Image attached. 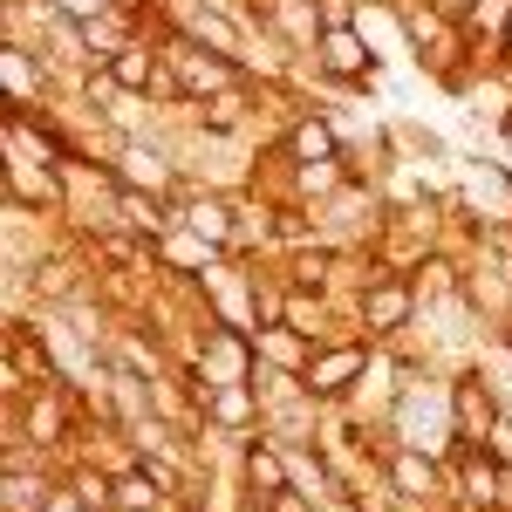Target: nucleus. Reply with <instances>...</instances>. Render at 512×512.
Segmentation results:
<instances>
[{"mask_svg":"<svg viewBox=\"0 0 512 512\" xmlns=\"http://www.w3.org/2000/svg\"><path fill=\"white\" fill-rule=\"evenodd\" d=\"M294 158H301V164H328V158H335V130H328L321 117L294 123Z\"/></svg>","mask_w":512,"mask_h":512,"instance_id":"14","label":"nucleus"},{"mask_svg":"<svg viewBox=\"0 0 512 512\" xmlns=\"http://www.w3.org/2000/svg\"><path fill=\"white\" fill-rule=\"evenodd\" d=\"M62 431H69V410H62L55 396H35V403H28V437H35V444H62Z\"/></svg>","mask_w":512,"mask_h":512,"instance_id":"13","label":"nucleus"},{"mask_svg":"<svg viewBox=\"0 0 512 512\" xmlns=\"http://www.w3.org/2000/svg\"><path fill=\"white\" fill-rule=\"evenodd\" d=\"M362 369H369V349H362V342L328 349V355H315V362H308V390H315V396H342Z\"/></svg>","mask_w":512,"mask_h":512,"instance_id":"3","label":"nucleus"},{"mask_svg":"<svg viewBox=\"0 0 512 512\" xmlns=\"http://www.w3.org/2000/svg\"><path fill=\"white\" fill-rule=\"evenodd\" d=\"M0 506H7V512H41V506H48V478L7 465V499H0Z\"/></svg>","mask_w":512,"mask_h":512,"instance_id":"11","label":"nucleus"},{"mask_svg":"<svg viewBox=\"0 0 512 512\" xmlns=\"http://www.w3.org/2000/svg\"><path fill=\"white\" fill-rule=\"evenodd\" d=\"M267 512H315V506H308V492H294V485H287V492L267 499Z\"/></svg>","mask_w":512,"mask_h":512,"instance_id":"20","label":"nucleus"},{"mask_svg":"<svg viewBox=\"0 0 512 512\" xmlns=\"http://www.w3.org/2000/svg\"><path fill=\"white\" fill-rule=\"evenodd\" d=\"M506 55H512V21H506Z\"/></svg>","mask_w":512,"mask_h":512,"instance_id":"23","label":"nucleus"},{"mask_svg":"<svg viewBox=\"0 0 512 512\" xmlns=\"http://www.w3.org/2000/svg\"><path fill=\"white\" fill-rule=\"evenodd\" d=\"M506 342H512V328H506Z\"/></svg>","mask_w":512,"mask_h":512,"instance_id":"24","label":"nucleus"},{"mask_svg":"<svg viewBox=\"0 0 512 512\" xmlns=\"http://www.w3.org/2000/svg\"><path fill=\"white\" fill-rule=\"evenodd\" d=\"M69 21H96V14H110V0H55Z\"/></svg>","mask_w":512,"mask_h":512,"instance_id":"19","label":"nucleus"},{"mask_svg":"<svg viewBox=\"0 0 512 512\" xmlns=\"http://www.w3.org/2000/svg\"><path fill=\"white\" fill-rule=\"evenodd\" d=\"M451 417H458V437H465V444H485V437H492L499 403L485 390V376H458V383H451Z\"/></svg>","mask_w":512,"mask_h":512,"instance_id":"1","label":"nucleus"},{"mask_svg":"<svg viewBox=\"0 0 512 512\" xmlns=\"http://www.w3.org/2000/svg\"><path fill=\"white\" fill-rule=\"evenodd\" d=\"M171 62L185 69V89H219V82H226V55H198V48H178Z\"/></svg>","mask_w":512,"mask_h":512,"instance_id":"12","label":"nucleus"},{"mask_svg":"<svg viewBox=\"0 0 512 512\" xmlns=\"http://www.w3.org/2000/svg\"><path fill=\"white\" fill-rule=\"evenodd\" d=\"M7 192H14V205H55V198H62V185H55V171H48V164H7Z\"/></svg>","mask_w":512,"mask_h":512,"instance_id":"7","label":"nucleus"},{"mask_svg":"<svg viewBox=\"0 0 512 512\" xmlns=\"http://www.w3.org/2000/svg\"><path fill=\"white\" fill-rule=\"evenodd\" d=\"M117 205H123V219H130L137 233H164V226H171V219H164V205H158V198H144L137 185H123Z\"/></svg>","mask_w":512,"mask_h":512,"instance_id":"16","label":"nucleus"},{"mask_svg":"<svg viewBox=\"0 0 512 512\" xmlns=\"http://www.w3.org/2000/svg\"><path fill=\"white\" fill-rule=\"evenodd\" d=\"M7 82H14V96H28V62H21V48H7Z\"/></svg>","mask_w":512,"mask_h":512,"instance_id":"21","label":"nucleus"},{"mask_svg":"<svg viewBox=\"0 0 512 512\" xmlns=\"http://www.w3.org/2000/svg\"><path fill=\"white\" fill-rule=\"evenodd\" d=\"M7 383H14V390H21V383H41V390L55 383V362H48V349H41L28 328L7 335Z\"/></svg>","mask_w":512,"mask_h":512,"instance_id":"6","label":"nucleus"},{"mask_svg":"<svg viewBox=\"0 0 512 512\" xmlns=\"http://www.w3.org/2000/svg\"><path fill=\"white\" fill-rule=\"evenodd\" d=\"M205 417L246 424V417H253V390H246V383H212V390H205Z\"/></svg>","mask_w":512,"mask_h":512,"instance_id":"10","label":"nucleus"},{"mask_svg":"<svg viewBox=\"0 0 512 512\" xmlns=\"http://www.w3.org/2000/svg\"><path fill=\"white\" fill-rule=\"evenodd\" d=\"M137 7H144V0H110V14H137Z\"/></svg>","mask_w":512,"mask_h":512,"instance_id":"22","label":"nucleus"},{"mask_svg":"<svg viewBox=\"0 0 512 512\" xmlns=\"http://www.w3.org/2000/svg\"><path fill=\"white\" fill-rule=\"evenodd\" d=\"M103 76L117 82L123 96H144V89H158V82H164V69H158V55H151L144 41H123L117 55L103 62Z\"/></svg>","mask_w":512,"mask_h":512,"instance_id":"4","label":"nucleus"},{"mask_svg":"<svg viewBox=\"0 0 512 512\" xmlns=\"http://www.w3.org/2000/svg\"><path fill=\"white\" fill-rule=\"evenodd\" d=\"M158 499H164V485H158V478H151V472H144V465H137V472H123V478H117V506H123V512H151V506H158Z\"/></svg>","mask_w":512,"mask_h":512,"instance_id":"15","label":"nucleus"},{"mask_svg":"<svg viewBox=\"0 0 512 512\" xmlns=\"http://www.w3.org/2000/svg\"><path fill=\"white\" fill-rule=\"evenodd\" d=\"M185 226H192L198 239H212V246H219V239H226V205H219V198H192Z\"/></svg>","mask_w":512,"mask_h":512,"instance_id":"17","label":"nucleus"},{"mask_svg":"<svg viewBox=\"0 0 512 512\" xmlns=\"http://www.w3.org/2000/svg\"><path fill=\"white\" fill-rule=\"evenodd\" d=\"M315 55H321V69H328V76L369 82V48H362V35H355V28H342V21L315 35Z\"/></svg>","mask_w":512,"mask_h":512,"instance_id":"2","label":"nucleus"},{"mask_svg":"<svg viewBox=\"0 0 512 512\" xmlns=\"http://www.w3.org/2000/svg\"><path fill=\"white\" fill-rule=\"evenodd\" d=\"M123 185H137V192L151 185V192H164V185H171V171H164L158 158H144V151H130V171H123Z\"/></svg>","mask_w":512,"mask_h":512,"instance_id":"18","label":"nucleus"},{"mask_svg":"<svg viewBox=\"0 0 512 512\" xmlns=\"http://www.w3.org/2000/svg\"><path fill=\"white\" fill-rule=\"evenodd\" d=\"M362 321H369V335H396L410 321V280H376L362 294Z\"/></svg>","mask_w":512,"mask_h":512,"instance_id":"5","label":"nucleus"},{"mask_svg":"<svg viewBox=\"0 0 512 512\" xmlns=\"http://www.w3.org/2000/svg\"><path fill=\"white\" fill-rule=\"evenodd\" d=\"M246 478H253L260 499H274V492H287V458H280L274 444H253L246 451Z\"/></svg>","mask_w":512,"mask_h":512,"instance_id":"9","label":"nucleus"},{"mask_svg":"<svg viewBox=\"0 0 512 512\" xmlns=\"http://www.w3.org/2000/svg\"><path fill=\"white\" fill-rule=\"evenodd\" d=\"M390 485H396V499H431L437 492V465H424L417 451H396L390 458Z\"/></svg>","mask_w":512,"mask_h":512,"instance_id":"8","label":"nucleus"}]
</instances>
